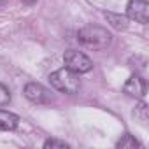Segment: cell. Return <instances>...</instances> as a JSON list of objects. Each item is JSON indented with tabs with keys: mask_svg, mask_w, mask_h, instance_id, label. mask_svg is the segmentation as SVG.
Instances as JSON below:
<instances>
[{
	"mask_svg": "<svg viewBox=\"0 0 149 149\" xmlns=\"http://www.w3.org/2000/svg\"><path fill=\"white\" fill-rule=\"evenodd\" d=\"M77 40L88 47V49H95V51H102L107 49L112 44V35L107 32V28L98 26V25H86L77 32Z\"/></svg>",
	"mask_w": 149,
	"mask_h": 149,
	"instance_id": "6da1fadb",
	"label": "cell"
},
{
	"mask_svg": "<svg viewBox=\"0 0 149 149\" xmlns=\"http://www.w3.org/2000/svg\"><path fill=\"white\" fill-rule=\"evenodd\" d=\"M49 83L51 86L65 95H74L77 93L81 88V81H79V74L68 70L67 67L54 70L53 74H49Z\"/></svg>",
	"mask_w": 149,
	"mask_h": 149,
	"instance_id": "7a4b0ae2",
	"label": "cell"
},
{
	"mask_svg": "<svg viewBox=\"0 0 149 149\" xmlns=\"http://www.w3.org/2000/svg\"><path fill=\"white\" fill-rule=\"evenodd\" d=\"M63 63L68 70L76 72V74H86L93 68V61L90 60L88 54H84L83 51H76V49H68L63 54Z\"/></svg>",
	"mask_w": 149,
	"mask_h": 149,
	"instance_id": "3957f363",
	"label": "cell"
},
{
	"mask_svg": "<svg viewBox=\"0 0 149 149\" xmlns=\"http://www.w3.org/2000/svg\"><path fill=\"white\" fill-rule=\"evenodd\" d=\"M126 18L132 21H137L140 25H147V21H149L147 0H130L126 6Z\"/></svg>",
	"mask_w": 149,
	"mask_h": 149,
	"instance_id": "277c9868",
	"label": "cell"
},
{
	"mask_svg": "<svg viewBox=\"0 0 149 149\" xmlns=\"http://www.w3.org/2000/svg\"><path fill=\"white\" fill-rule=\"evenodd\" d=\"M23 93H25V97H26L30 102L39 104V105L51 102V93H49L42 84H39V83H28V84L25 86Z\"/></svg>",
	"mask_w": 149,
	"mask_h": 149,
	"instance_id": "5b68a950",
	"label": "cell"
},
{
	"mask_svg": "<svg viewBox=\"0 0 149 149\" xmlns=\"http://www.w3.org/2000/svg\"><path fill=\"white\" fill-rule=\"evenodd\" d=\"M123 91H125L128 97H133V98H144V97H146V91H147L146 79H144L142 76H139V74H133V76L125 83Z\"/></svg>",
	"mask_w": 149,
	"mask_h": 149,
	"instance_id": "8992f818",
	"label": "cell"
},
{
	"mask_svg": "<svg viewBox=\"0 0 149 149\" xmlns=\"http://www.w3.org/2000/svg\"><path fill=\"white\" fill-rule=\"evenodd\" d=\"M19 125V116L9 111H0V132H13Z\"/></svg>",
	"mask_w": 149,
	"mask_h": 149,
	"instance_id": "52a82bcc",
	"label": "cell"
},
{
	"mask_svg": "<svg viewBox=\"0 0 149 149\" xmlns=\"http://www.w3.org/2000/svg\"><path fill=\"white\" fill-rule=\"evenodd\" d=\"M104 16H105V19L111 23V26H112V28H116V30H125V28L128 26V18H126V16H123V14L105 13Z\"/></svg>",
	"mask_w": 149,
	"mask_h": 149,
	"instance_id": "ba28073f",
	"label": "cell"
},
{
	"mask_svg": "<svg viewBox=\"0 0 149 149\" xmlns=\"http://www.w3.org/2000/svg\"><path fill=\"white\" fill-rule=\"evenodd\" d=\"M116 147H118V149H135V147H140V142H139L133 135L125 133V135L118 140Z\"/></svg>",
	"mask_w": 149,
	"mask_h": 149,
	"instance_id": "9c48e42d",
	"label": "cell"
},
{
	"mask_svg": "<svg viewBox=\"0 0 149 149\" xmlns=\"http://www.w3.org/2000/svg\"><path fill=\"white\" fill-rule=\"evenodd\" d=\"M53 149V147H60V149H67V147H70L65 140H58V139H47L46 142H44V149Z\"/></svg>",
	"mask_w": 149,
	"mask_h": 149,
	"instance_id": "30bf717a",
	"label": "cell"
},
{
	"mask_svg": "<svg viewBox=\"0 0 149 149\" xmlns=\"http://www.w3.org/2000/svg\"><path fill=\"white\" fill-rule=\"evenodd\" d=\"M11 102V93L7 90V86H4L2 83H0V107H4Z\"/></svg>",
	"mask_w": 149,
	"mask_h": 149,
	"instance_id": "8fae6325",
	"label": "cell"
},
{
	"mask_svg": "<svg viewBox=\"0 0 149 149\" xmlns=\"http://www.w3.org/2000/svg\"><path fill=\"white\" fill-rule=\"evenodd\" d=\"M146 111H147L146 104H144V102H140V104L135 107V111H133V116H135V118H139V116H140V119H142V121H146V119H147V118H146Z\"/></svg>",
	"mask_w": 149,
	"mask_h": 149,
	"instance_id": "7c38bea8",
	"label": "cell"
},
{
	"mask_svg": "<svg viewBox=\"0 0 149 149\" xmlns=\"http://www.w3.org/2000/svg\"><path fill=\"white\" fill-rule=\"evenodd\" d=\"M25 2H26V4H30V2H32V0H25Z\"/></svg>",
	"mask_w": 149,
	"mask_h": 149,
	"instance_id": "4fadbf2b",
	"label": "cell"
}]
</instances>
